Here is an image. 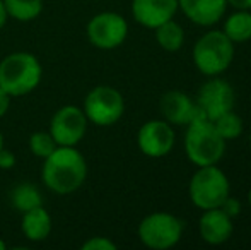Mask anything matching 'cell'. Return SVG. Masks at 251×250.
Listing matches in <instances>:
<instances>
[{
  "label": "cell",
  "mask_w": 251,
  "mask_h": 250,
  "mask_svg": "<svg viewBox=\"0 0 251 250\" xmlns=\"http://www.w3.org/2000/svg\"><path fill=\"white\" fill-rule=\"evenodd\" d=\"M226 36L232 43H246L251 40V12L250 10H236L226 19L224 29Z\"/></svg>",
  "instance_id": "18"
},
{
  "label": "cell",
  "mask_w": 251,
  "mask_h": 250,
  "mask_svg": "<svg viewBox=\"0 0 251 250\" xmlns=\"http://www.w3.org/2000/svg\"><path fill=\"white\" fill-rule=\"evenodd\" d=\"M250 144H251V134H250Z\"/></svg>",
  "instance_id": "32"
},
{
  "label": "cell",
  "mask_w": 251,
  "mask_h": 250,
  "mask_svg": "<svg viewBox=\"0 0 251 250\" xmlns=\"http://www.w3.org/2000/svg\"><path fill=\"white\" fill-rule=\"evenodd\" d=\"M248 204H250V207H251V187L248 190Z\"/></svg>",
  "instance_id": "31"
},
{
  "label": "cell",
  "mask_w": 251,
  "mask_h": 250,
  "mask_svg": "<svg viewBox=\"0 0 251 250\" xmlns=\"http://www.w3.org/2000/svg\"><path fill=\"white\" fill-rule=\"evenodd\" d=\"M229 194H231L229 178L221 168H217V165L199 167L188 184L190 200L201 211L221 207Z\"/></svg>",
  "instance_id": "5"
},
{
  "label": "cell",
  "mask_w": 251,
  "mask_h": 250,
  "mask_svg": "<svg viewBox=\"0 0 251 250\" xmlns=\"http://www.w3.org/2000/svg\"><path fill=\"white\" fill-rule=\"evenodd\" d=\"M176 134L169 122L149 120L137 132V146L147 158H164L175 147Z\"/></svg>",
  "instance_id": "11"
},
{
  "label": "cell",
  "mask_w": 251,
  "mask_h": 250,
  "mask_svg": "<svg viewBox=\"0 0 251 250\" xmlns=\"http://www.w3.org/2000/svg\"><path fill=\"white\" fill-rule=\"evenodd\" d=\"M159 108H161L164 120L169 122L171 125H188L197 117L203 115L200 111L197 101H193L183 91H168V93H164L161 98V103H159Z\"/></svg>",
  "instance_id": "12"
},
{
  "label": "cell",
  "mask_w": 251,
  "mask_h": 250,
  "mask_svg": "<svg viewBox=\"0 0 251 250\" xmlns=\"http://www.w3.org/2000/svg\"><path fill=\"white\" fill-rule=\"evenodd\" d=\"M234 100L236 94L232 86L219 76L210 77L197 94V105L200 111L212 122L231 111L234 108Z\"/></svg>",
  "instance_id": "10"
},
{
  "label": "cell",
  "mask_w": 251,
  "mask_h": 250,
  "mask_svg": "<svg viewBox=\"0 0 251 250\" xmlns=\"http://www.w3.org/2000/svg\"><path fill=\"white\" fill-rule=\"evenodd\" d=\"M87 178V161L75 146H56L43 160L41 180L48 190L67 195L84 185Z\"/></svg>",
  "instance_id": "1"
},
{
  "label": "cell",
  "mask_w": 251,
  "mask_h": 250,
  "mask_svg": "<svg viewBox=\"0 0 251 250\" xmlns=\"http://www.w3.org/2000/svg\"><path fill=\"white\" fill-rule=\"evenodd\" d=\"M232 218L222 207L205 209L199 221L200 237L208 245H222L232 235Z\"/></svg>",
  "instance_id": "14"
},
{
  "label": "cell",
  "mask_w": 251,
  "mask_h": 250,
  "mask_svg": "<svg viewBox=\"0 0 251 250\" xmlns=\"http://www.w3.org/2000/svg\"><path fill=\"white\" fill-rule=\"evenodd\" d=\"M185 151L195 167L217 165L226 153V140L217 132L214 122L200 115L186 125Z\"/></svg>",
  "instance_id": "3"
},
{
  "label": "cell",
  "mask_w": 251,
  "mask_h": 250,
  "mask_svg": "<svg viewBox=\"0 0 251 250\" xmlns=\"http://www.w3.org/2000/svg\"><path fill=\"white\" fill-rule=\"evenodd\" d=\"M87 120L82 108L75 105H65L53 113L50 120L51 137L56 146H77L87 132Z\"/></svg>",
  "instance_id": "9"
},
{
  "label": "cell",
  "mask_w": 251,
  "mask_h": 250,
  "mask_svg": "<svg viewBox=\"0 0 251 250\" xmlns=\"http://www.w3.org/2000/svg\"><path fill=\"white\" fill-rule=\"evenodd\" d=\"M29 149L36 158L45 160V158H48L53 151L56 149V142H55V139L51 137L50 132H43V130H40V132L31 134Z\"/></svg>",
  "instance_id": "22"
},
{
  "label": "cell",
  "mask_w": 251,
  "mask_h": 250,
  "mask_svg": "<svg viewBox=\"0 0 251 250\" xmlns=\"http://www.w3.org/2000/svg\"><path fill=\"white\" fill-rule=\"evenodd\" d=\"M82 250H116V244L108 237H91L82 244Z\"/></svg>",
  "instance_id": "23"
},
{
  "label": "cell",
  "mask_w": 251,
  "mask_h": 250,
  "mask_svg": "<svg viewBox=\"0 0 251 250\" xmlns=\"http://www.w3.org/2000/svg\"><path fill=\"white\" fill-rule=\"evenodd\" d=\"M155 41L166 52H178L185 45V31L175 19H169L155 28Z\"/></svg>",
  "instance_id": "19"
},
{
  "label": "cell",
  "mask_w": 251,
  "mask_h": 250,
  "mask_svg": "<svg viewBox=\"0 0 251 250\" xmlns=\"http://www.w3.org/2000/svg\"><path fill=\"white\" fill-rule=\"evenodd\" d=\"M9 107H10V96L2 89V87H0V118L7 113Z\"/></svg>",
  "instance_id": "26"
},
{
  "label": "cell",
  "mask_w": 251,
  "mask_h": 250,
  "mask_svg": "<svg viewBox=\"0 0 251 250\" xmlns=\"http://www.w3.org/2000/svg\"><path fill=\"white\" fill-rule=\"evenodd\" d=\"M16 154L12 151L5 149V147H2L0 149V170H10V168L16 167Z\"/></svg>",
  "instance_id": "24"
},
{
  "label": "cell",
  "mask_w": 251,
  "mask_h": 250,
  "mask_svg": "<svg viewBox=\"0 0 251 250\" xmlns=\"http://www.w3.org/2000/svg\"><path fill=\"white\" fill-rule=\"evenodd\" d=\"M192 58L203 76H221L232 63L234 43L226 36L224 31H207L197 40Z\"/></svg>",
  "instance_id": "4"
},
{
  "label": "cell",
  "mask_w": 251,
  "mask_h": 250,
  "mask_svg": "<svg viewBox=\"0 0 251 250\" xmlns=\"http://www.w3.org/2000/svg\"><path fill=\"white\" fill-rule=\"evenodd\" d=\"M227 3L236 10H251V0H227Z\"/></svg>",
  "instance_id": "27"
},
{
  "label": "cell",
  "mask_w": 251,
  "mask_h": 250,
  "mask_svg": "<svg viewBox=\"0 0 251 250\" xmlns=\"http://www.w3.org/2000/svg\"><path fill=\"white\" fill-rule=\"evenodd\" d=\"M7 16L19 23H31L43 12V0H3Z\"/></svg>",
  "instance_id": "20"
},
{
  "label": "cell",
  "mask_w": 251,
  "mask_h": 250,
  "mask_svg": "<svg viewBox=\"0 0 251 250\" xmlns=\"http://www.w3.org/2000/svg\"><path fill=\"white\" fill-rule=\"evenodd\" d=\"M84 113L91 124L109 127L120 120L125 113L123 94L113 86H96L84 98Z\"/></svg>",
  "instance_id": "7"
},
{
  "label": "cell",
  "mask_w": 251,
  "mask_h": 250,
  "mask_svg": "<svg viewBox=\"0 0 251 250\" xmlns=\"http://www.w3.org/2000/svg\"><path fill=\"white\" fill-rule=\"evenodd\" d=\"M181 12L197 26H214L224 17L227 0H178Z\"/></svg>",
  "instance_id": "15"
},
{
  "label": "cell",
  "mask_w": 251,
  "mask_h": 250,
  "mask_svg": "<svg viewBox=\"0 0 251 250\" xmlns=\"http://www.w3.org/2000/svg\"><path fill=\"white\" fill-rule=\"evenodd\" d=\"M214 125L217 129V132L221 134V137L224 140H232L238 139L243 134V120L239 115H236L234 111H227V113L221 115L219 118L214 120Z\"/></svg>",
  "instance_id": "21"
},
{
  "label": "cell",
  "mask_w": 251,
  "mask_h": 250,
  "mask_svg": "<svg viewBox=\"0 0 251 250\" xmlns=\"http://www.w3.org/2000/svg\"><path fill=\"white\" fill-rule=\"evenodd\" d=\"M10 204L14 209H17L21 214L31 211L34 207L43 206V197H41L40 189L29 182H21L10 190Z\"/></svg>",
  "instance_id": "17"
},
{
  "label": "cell",
  "mask_w": 251,
  "mask_h": 250,
  "mask_svg": "<svg viewBox=\"0 0 251 250\" xmlns=\"http://www.w3.org/2000/svg\"><path fill=\"white\" fill-rule=\"evenodd\" d=\"M178 9V0H132L133 19L149 29L173 19Z\"/></svg>",
  "instance_id": "13"
},
{
  "label": "cell",
  "mask_w": 251,
  "mask_h": 250,
  "mask_svg": "<svg viewBox=\"0 0 251 250\" xmlns=\"http://www.w3.org/2000/svg\"><path fill=\"white\" fill-rule=\"evenodd\" d=\"M3 147V134H2V130H0V149Z\"/></svg>",
  "instance_id": "30"
},
{
  "label": "cell",
  "mask_w": 251,
  "mask_h": 250,
  "mask_svg": "<svg viewBox=\"0 0 251 250\" xmlns=\"http://www.w3.org/2000/svg\"><path fill=\"white\" fill-rule=\"evenodd\" d=\"M222 209L226 211V213L229 214L231 218H234V216H238L239 214V209H241V206H239V202L236 199H232L231 195L227 197V199L224 200V204H222Z\"/></svg>",
  "instance_id": "25"
},
{
  "label": "cell",
  "mask_w": 251,
  "mask_h": 250,
  "mask_svg": "<svg viewBox=\"0 0 251 250\" xmlns=\"http://www.w3.org/2000/svg\"><path fill=\"white\" fill-rule=\"evenodd\" d=\"M7 19H9V16H7L5 5H3V0H0V31H2L3 26H5Z\"/></svg>",
  "instance_id": "28"
},
{
  "label": "cell",
  "mask_w": 251,
  "mask_h": 250,
  "mask_svg": "<svg viewBox=\"0 0 251 250\" xmlns=\"http://www.w3.org/2000/svg\"><path fill=\"white\" fill-rule=\"evenodd\" d=\"M23 235L29 242H43L51 233V216L43 206L23 213L21 220Z\"/></svg>",
  "instance_id": "16"
},
{
  "label": "cell",
  "mask_w": 251,
  "mask_h": 250,
  "mask_svg": "<svg viewBox=\"0 0 251 250\" xmlns=\"http://www.w3.org/2000/svg\"><path fill=\"white\" fill-rule=\"evenodd\" d=\"M43 67L36 55L29 52H14L0 62V87L10 98L26 96L40 86Z\"/></svg>",
  "instance_id": "2"
},
{
  "label": "cell",
  "mask_w": 251,
  "mask_h": 250,
  "mask_svg": "<svg viewBox=\"0 0 251 250\" xmlns=\"http://www.w3.org/2000/svg\"><path fill=\"white\" fill-rule=\"evenodd\" d=\"M87 40L100 50H115L125 43L128 36V23L118 12H100L87 23Z\"/></svg>",
  "instance_id": "8"
},
{
  "label": "cell",
  "mask_w": 251,
  "mask_h": 250,
  "mask_svg": "<svg viewBox=\"0 0 251 250\" xmlns=\"http://www.w3.org/2000/svg\"><path fill=\"white\" fill-rule=\"evenodd\" d=\"M5 249H7V244L0 238V250H5Z\"/></svg>",
  "instance_id": "29"
},
{
  "label": "cell",
  "mask_w": 251,
  "mask_h": 250,
  "mask_svg": "<svg viewBox=\"0 0 251 250\" xmlns=\"http://www.w3.org/2000/svg\"><path fill=\"white\" fill-rule=\"evenodd\" d=\"M139 240L152 250H168L183 237V221L171 213H152L139 223Z\"/></svg>",
  "instance_id": "6"
}]
</instances>
